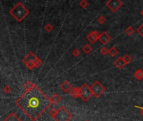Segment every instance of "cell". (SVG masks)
<instances>
[{"label": "cell", "instance_id": "6da1fadb", "mask_svg": "<svg viewBox=\"0 0 143 121\" xmlns=\"http://www.w3.org/2000/svg\"><path fill=\"white\" fill-rule=\"evenodd\" d=\"M15 104L32 121H35L51 106V102L40 88L35 86L18 98Z\"/></svg>", "mask_w": 143, "mask_h": 121}, {"label": "cell", "instance_id": "7a4b0ae2", "mask_svg": "<svg viewBox=\"0 0 143 121\" xmlns=\"http://www.w3.org/2000/svg\"><path fill=\"white\" fill-rule=\"evenodd\" d=\"M49 113L55 121H70L73 119V114L64 106H61L59 108H52Z\"/></svg>", "mask_w": 143, "mask_h": 121}, {"label": "cell", "instance_id": "3957f363", "mask_svg": "<svg viewBox=\"0 0 143 121\" xmlns=\"http://www.w3.org/2000/svg\"><path fill=\"white\" fill-rule=\"evenodd\" d=\"M90 88H91L93 96H94L95 98H99L100 96L105 91V87H103L99 80H95L90 86Z\"/></svg>", "mask_w": 143, "mask_h": 121}, {"label": "cell", "instance_id": "277c9868", "mask_svg": "<svg viewBox=\"0 0 143 121\" xmlns=\"http://www.w3.org/2000/svg\"><path fill=\"white\" fill-rule=\"evenodd\" d=\"M93 96L90 87H88V84L84 83L81 87V99L83 102H87L89 98Z\"/></svg>", "mask_w": 143, "mask_h": 121}, {"label": "cell", "instance_id": "5b68a950", "mask_svg": "<svg viewBox=\"0 0 143 121\" xmlns=\"http://www.w3.org/2000/svg\"><path fill=\"white\" fill-rule=\"evenodd\" d=\"M106 6L112 12L115 13L123 6V3L121 0H108L106 2Z\"/></svg>", "mask_w": 143, "mask_h": 121}, {"label": "cell", "instance_id": "8992f818", "mask_svg": "<svg viewBox=\"0 0 143 121\" xmlns=\"http://www.w3.org/2000/svg\"><path fill=\"white\" fill-rule=\"evenodd\" d=\"M99 35L100 34L97 31H93L87 36V37H86V38H87V40L90 42L91 44H94L95 42L99 40Z\"/></svg>", "mask_w": 143, "mask_h": 121}, {"label": "cell", "instance_id": "52a82bcc", "mask_svg": "<svg viewBox=\"0 0 143 121\" xmlns=\"http://www.w3.org/2000/svg\"><path fill=\"white\" fill-rule=\"evenodd\" d=\"M112 37L106 32V31H103V32L99 35V41L101 42L103 45H105L107 43L111 41Z\"/></svg>", "mask_w": 143, "mask_h": 121}, {"label": "cell", "instance_id": "ba28073f", "mask_svg": "<svg viewBox=\"0 0 143 121\" xmlns=\"http://www.w3.org/2000/svg\"><path fill=\"white\" fill-rule=\"evenodd\" d=\"M69 94L73 98L81 97V87H73L69 91Z\"/></svg>", "mask_w": 143, "mask_h": 121}, {"label": "cell", "instance_id": "9c48e42d", "mask_svg": "<svg viewBox=\"0 0 143 121\" xmlns=\"http://www.w3.org/2000/svg\"><path fill=\"white\" fill-rule=\"evenodd\" d=\"M114 66L116 67V68L121 70V69L124 68L125 65H126V63L124 62L122 57H119V58H117L115 60H114Z\"/></svg>", "mask_w": 143, "mask_h": 121}, {"label": "cell", "instance_id": "30bf717a", "mask_svg": "<svg viewBox=\"0 0 143 121\" xmlns=\"http://www.w3.org/2000/svg\"><path fill=\"white\" fill-rule=\"evenodd\" d=\"M60 87H61V89H62L64 92H69L71 91V89L73 88V87H72L71 83L69 82V81H67V80H64L63 82L61 84Z\"/></svg>", "mask_w": 143, "mask_h": 121}, {"label": "cell", "instance_id": "8fae6325", "mask_svg": "<svg viewBox=\"0 0 143 121\" xmlns=\"http://www.w3.org/2000/svg\"><path fill=\"white\" fill-rule=\"evenodd\" d=\"M3 121H21V119L14 113H11Z\"/></svg>", "mask_w": 143, "mask_h": 121}, {"label": "cell", "instance_id": "7c38bea8", "mask_svg": "<svg viewBox=\"0 0 143 121\" xmlns=\"http://www.w3.org/2000/svg\"><path fill=\"white\" fill-rule=\"evenodd\" d=\"M134 77L137 80L141 81L143 80V70L141 69H138L135 70V72L134 74Z\"/></svg>", "mask_w": 143, "mask_h": 121}, {"label": "cell", "instance_id": "4fadbf2b", "mask_svg": "<svg viewBox=\"0 0 143 121\" xmlns=\"http://www.w3.org/2000/svg\"><path fill=\"white\" fill-rule=\"evenodd\" d=\"M50 100H51V103H55V104L59 103V102H61V97L58 94L55 93V94L52 95V97L50 98Z\"/></svg>", "mask_w": 143, "mask_h": 121}, {"label": "cell", "instance_id": "5bb4252c", "mask_svg": "<svg viewBox=\"0 0 143 121\" xmlns=\"http://www.w3.org/2000/svg\"><path fill=\"white\" fill-rule=\"evenodd\" d=\"M83 51L86 53V54H89L93 51V48L91 45L89 44H85L83 48Z\"/></svg>", "mask_w": 143, "mask_h": 121}, {"label": "cell", "instance_id": "9a60e30c", "mask_svg": "<svg viewBox=\"0 0 143 121\" xmlns=\"http://www.w3.org/2000/svg\"><path fill=\"white\" fill-rule=\"evenodd\" d=\"M109 54L111 57H115L118 54V50L114 47H112L109 50Z\"/></svg>", "mask_w": 143, "mask_h": 121}, {"label": "cell", "instance_id": "2e32d148", "mask_svg": "<svg viewBox=\"0 0 143 121\" xmlns=\"http://www.w3.org/2000/svg\"><path fill=\"white\" fill-rule=\"evenodd\" d=\"M123 60L126 63V65H128V64H130L132 61V58L129 54H126L123 57Z\"/></svg>", "mask_w": 143, "mask_h": 121}, {"label": "cell", "instance_id": "e0dca14e", "mask_svg": "<svg viewBox=\"0 0 143 121\" xmlns=\"http://www.w3.org/2000/svg\"><path fill=\"white\" fill-rule=\"evenodd\" d=\"M35 87L34 84H32L31 82H30V81H28V82H27L26 84H24V88L25 89L26 91H28V90H30V89H31L32 87Z\"/></svg>", "mask_w": 143, "mask_h": 121}, {"label": "cell", "instance_id": "ac0fdd59", "mask_svg": "<svg viewBox=\"0 0 143 121\" xmlns=\"http://www.w3.org/2000/svg\"><path fill=\"white\" fill-rule=\"evenodd\" d=\"M88 5V3L87 0H82V1H80V3H79V6L83 9L87 8Z\"/></svg>", "mask_w": 143, "mask_h": 121}, {"label": "cell", "instance_id": "d6986e66", "mask_svg": "<svg viewBox=\"0 0 143 121\" xmlns=\"http://www.w3.org/2000/svg\"><path fill=\"white\" fill-rule=\"evenodd\" d=\"M134 32H135V30L132 27H128L126 30V34L127 36H132L134 34Z\"/></svg>", "mask_w": 143, "mask_h": 121}, {"label": "cell", "instance_id": "ffe728a7", "mask_svg": "<svg viewBox=\"0 0 143 121\" xmlns=\"http://www.w3.org/2000/svg\"><path fill=\"white\" fill-rule=\"evenodd\" d=\"M72 54H73V56L75 57V58H77V57H78L81 54V53H80L79 49L78 48H75L73 50V52H72Z\"/></svg>", "mask_w": 143, "mask_h": 121}, {"label": "cell", "instance_id": "44dd1931", "mask_svg": "<svg viewBox=\"0 0 143 121\" xmlns=\"http://www.w3.org/2000/svg\"><path fill=\"white\" fill-rule=\"evenodd\" d=\"M98 22L100 24V25H103V24H105L106 22V18L103 16V15H101V16H99L98 18Z\"/></svg>", "mask_w": 143, "mask_h": 121}, {"label": "cell", "instance_id": "7402d4cb", "mask_svg": "<svg viewBox=\"0 0 143 121\" xmlns=\"http://www.w3.org/2000/svg\"><path fill=\"white\" fill-rule=\"evenodd\" d=\"M100 53H101L102 55L105 56L109 53V49L107 48L106 47H103L101 49H100Z\"/></svg>", "mask_w": 143, "mask_h": 121}, {"label": "cell", "instance_id": "603a6c76", "mask_svg": "<svg viewBox=\"0 0 143 121\" xmlns=\"http://www.w3.org/2000/svg\"><path fill=\"white\" fill-rule=\"evenodd\" d=\"M136 31H137V33H138L139 35L141 36V37H143V24L141 25V26L137 28Z\"/></svg>", "mask_w": 143, "mask_h": 121}, {"label": "cell", "instance_id": "cb8c5ba5", "mask_svg": "<svg viewBox=\"0 0 143 121\" xmlns=\"http://www.w3.org/2000/svg\"><path fill=\"white\" fill-rule=\"evenodd\" d=\"M41 64H42L41 61L38 58L35 59V67H40L41 65Z\"/></svg>", "mask_w": 143, "mask_h": 121}, {"label": "cell", "instance_id": "d4e9b609", "mask_svg": "<svg viewBox=\"0 0 143 121\" xmlns=\"http://www.w3.org/2000/svg\"><path fill=\"white\" fill-rule=\"evenodd\" d=\"M52 29H53V26H51V24H48V25H46V30L47 31H52Z\"/></svg>", "mask_w": 143, "mask_h": 121}, {"label": "cell", "instance_id": "484cf974", "mask_svg": "<svg viewBox=\"0 0 143 121\" xmlns=\"http://www.w3.org/2000/svg\"><path fill=\"white\" fill-rule=\"evenodd\" d=\"M135 108H140V111H141V113L143 115V108H141V107H140V106H135Z\"/></svg>", "mask_w": 143, "mask_h": 121}, {"label": "cell", "instance_id": "4316f807", "mask_svg": "<svg viewBox=\"0 0 143 121\" xmlns=\"http://www.w3.org/2000/svg\"><path fill=\"white\" fill-rule=\"evenodd\" d=\"M141 16L143 17V9H142L141 11Z\"/></svg>", "mask_w": 143, "mask_h": 121}, {"label": "cell", "instance_id": "83f0119b", "mask_svg": "<svg viewBox=\"0 0 143 121\" xmlns=\"http://www.w3.org/2000/svg\"><path fill=\"white\" fill-rule=\"evenodd\" d=\"M86 121H88V120H86Z\"/></svg>", "mask_w": 143, "mask_h": 121}]
</instances>
